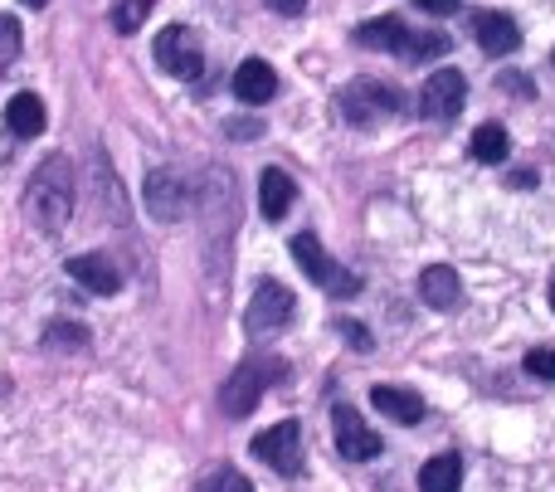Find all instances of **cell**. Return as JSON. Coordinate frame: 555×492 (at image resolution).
<instances>
[{
  "instance_id": "83f0119b",
  "label": "cell",
  "mask_w": 555,
  "mask_h": 492,
  "mask_svg": "<svg viewBox=\"0 0 555 492\" xmlns=\"http://www.w3.org/2000/svg\"><path fill=\"white\" fill-rule=\"evenodd\" d=\"M263 122L259 117H234V122H224V137H234V142H249V137H259Z\"/></svg>"
},
{
  "instance_id": "d6a6232c",
  "label": "cell",
  "mask_w": 555,
  "mask_h": 492,
  "mask_svg": "<svg viewBox=\"0 0 555 492\" xmlns=\"http://www.w3.org/2000/svg\"><path fill=\"white\" fill-rule=\"evenodd\" d=\"M25 5H29V10H39V5H44V0H25Z\"/></svg>"
},
{
  "instance_id": "f546056e",
  "label": "cell",
  "mask_w": 555,
  "mask_h": 492,
  "mask_svg": "<svg viewBox=\"0 0 555 492\" xmlns=\"http://www.w3.org/2000/svg\"><path fill=\"white\" fill-rule=\"evenodd\" d=\"M263 5H269L273 15H302L307 0H263Z\"/></svg>"
},
{
  "instance_id": "f1b7e54d",
  "label": "cell",
  "mask_w": 555,
  "mask_h": 492,
  "mask_svg": "<svg viewBox=\"0 0 555 492\" xmlns=\"http://www.w3.org/2000/svg\"><path fill=\"white\" fill-rule=\"evenodd\" d=\"M414 5H420L424 15H453V10H459L463 0H414Z\"/></svg>"
},
{
  "instance_id": "9a60e30c",
  "label": "cell",
  "mask_w": 555,
  "mask_h": 492,
  "mask_svg": "<svg viewBox=\"0 0 555 492\" xmlns=\"http://www.w3.org/2000/svg\"><path fill=\"white\" fill-rule=\"evenodd\" d=\"M414 39L410 25H400L395 15H380V20H365L361 29H356V44L361 49H385V54H404Z\"/></svg>"
},
{
  "instance_id": "5b68a950",
  "label": "cell",
  "mask_w": 555,
  "mask_h": 492,
  "mask_svg": "<svg viewBox=\"0 0 555 492\" xmlns=\"http://www.w3.org/2000/svg\"><path fill=\"white\" fill-rule=\"evenodd\" d=\"M156 64L166 68L171 78H195L205 68V49H201V35L191 25H166L152 44Z\"/></svg>"
},
{
  "instance_id": "9c48e42d",
  "label": "cell",
  "mask_w": 555,
  "mask_h": 492,
  "mask_svg": "<svg viewBox=\"0 0 555 492\" xmlns=\"http://www.w3.org/2000/svg\"><path fill=\"white\" fill-rule=\"evenodd\" d=\"M293 312H297V298L283 288L278 279H263L259 288H254V298H249V312H244V327L259 337V332H278V327H287L293 322Z\"/></svg>"
},
{
  "instance_id": "8fae6325",
  "label": "cell",
  "mask_w": 555,
  "mask_h": 492,
  "mask_svg": "<svg viewBox=\"0 0 555 492\" xmlns=\"http://www.w3.org/2000/svg\"><path fill=\"white\" fill-rule=\"evenodd\" d=\"M68 279L83 293H98V298H113L122 288V269L107 254H78V259H68Z\"/></svg>"
},
{
  "instance_id": "2e32d148",
  "label": "cell",
  "mask_w": 555,
  "mask_h": 492,
  "mask_svg": "<svg viewBox=\"0 0 555 492\" xmlns=\"http://www.w3.org/2000/svg\"><path fill=\"white\" fill-rule=\"evenodd\" d=\"M371 405L380 410V415H390L395 425H420V419H424L420 390H404V386H375L371 390Z\"/></svg>"
},
{
  "instance_id": "ba28073f",
  "label": "cell",
  "mask_w": 555,
  "mask_h": 492,
  "mask_svg": "<svg viewBox=\"0 0 555 492\" xmlns=\"http://www.w3.org/2000/svg\"><path fill=\"white\" fill-rule=\"evenodd\" d=\"M463 103H468V78L459 74V68H439V74L424 78L420 88V113L434 117V122H453V117L463 113Z\"/></svg>"
},
{
  "instance_id": "7a4b0ae2",
  "label": "cell",
  "mask_w": 555,
  "mask_h": 492,
  "mask_svg": "<svg viewBox=\"0 0 555 492\" xmlns=\"http://www.w3.org/2000/svg\"><path fill=\"white\" fill-rule=\"evenodd\" d=\"M283 376H287V361L283 357H254V361H244V366L234 371V376L224 380V390H220L224 415H230V419H249L254 410H259V400L269 396V390Z\"/></svg>"
},
{
  "instance_id": "484cf974",
  "label": "cell",
  "mask_w": 555,
  "mask_h": 492,
  "mask_svg": "<svg viewBox=\"0 0 555 492\" xmlns=\"http://www.w3.org/2000/svg\"><path fill=\"white\" fill-rule=\"evenodd\" d=\"M521 366H527V376H537V380H555V347H531Z\"/></svg>"
},
{
  "instance_id": "52a82bcc",
  "label": "cell",
  "mask_w": 555,
  "mask_h": 492,
  "mask_svg": "<svg viewBox=\"0 0 555 492\" xmlns=\"http://www.w3.org/2000/svg\"><path fill=\"white\" fill-rule=\"evenodd\" d=\"M191 181H185L181 171H171V166H156L152 176H146V185H142V200H146V210H152V220H162V224H176L185 210H191Z\"/></svg>"
},
{
  "instance_id": "1f68e13d",
  "label": "cell",
  "mask_w": 555,
  "mask_h": 492,
  "mask_svg": "<svg viewBox=\"0 0 555 492\" xmlns=\"http://www.w3.org/2000/svg\"><path fill=\"white\" fill-rule=\"evenodd\" d=\"M512 185H517V191H531V185H537V171H512Z\"/></svg>"
},
{
  "instance_id": "836d02e7",
  "label": "cell",
  "mask_w": 555,
  "mask_h": 492,
  "mask_svg": "<svg viewBox=\"0 0 555 492\" xmlns=\"http://www.w3.org/2000/svg\"><path fill=\"white\" fill-rule=\"evenodd\" d=\"M551 312H555V279H551Z\"/></svg>"
},
{
  "instance_id": "4316f807",
  "label": "cell",
  "mask_w": 555,
  "mask_h": 492,
  "mask_svg": "<svg viewBox=\"0 0 555 492\" xmlns=\"http://www.w3.org/2000/svg\"><path fill=\"white\" fill-rule=\"evenodd\" d=\"M336 332H341V337H346V347H351V351H361V357H365V351H375V337L361 327V322L341 318V322H336Z\"/></svg>"
},
{
  "instance_id": "e0dca14e",
  "label": "cell",
  "mask_w": 555,
  "mask_h": 492,
  "mask_svg": "<svg viewBox=\"0 0 555 492\" xmlns=\"http://www.w3.org/2000/svg\"><path fill=\"white\" fill-rule=\"evenodd\" d=\"M297 200V185L287 171H278V166H269V171L259 176V205H263V220H283L287 210H293Z\"/></svg>"
},
{
  "instance_id": "7c38bea8",
  "label": "cell",
  "mask_w": 555,
  "mask_h": 492,
  "mask_svg": "<svg viewBox=\"0 0 555 492\" xmlns=\"http://www.w3.org/2000/svg\"><path fill=\"white\" fill-rule=\"evenodd\" d=\"M473 35H478L482 54H492V59H507L512 49L521 44L517 20L502 15V10H478V15H473Z\"/></svg>"
},
{
  "instance_id": "ac0fdd59",
  "label": "cell",
  "mask_w": 555,
  "mask_h": 492,
  "mask_svg": "<svg viewBox=\"0 0 555 492\" xmlns=\"http://www.w3.org/2000/svg\"><path fill=\"white\" fill-rule=\"evenodd\" d=\"M44 122H49L44 103H39L35 93H15L5 103V132L10 137H39V132H44Z\"/></svg>"
},
{
  "instance_id": "8992f818",
  "label": "cell",
  "mask_w": 555,
  "mask_h": 492,
  "mask_svg": "<svg viewBox=\"0 0 555 492\" xmlns=\"http://www.w3.org/2000/svg\"><path fill=\"white\" fill-rule=\"evenodd\" d=\"M254 458H263L278 478H297L302 474V425L283 419V425L254 435Z\"/></svg>"
},
{
  "instance_id": "44dd1931",
  "label": "cell",
  "mask_w": 555,
  "mask_h": 492,
  "mask_svg": "<svg viewBox=\"0 0 555 492\" xmlns=\"http://www.w3.org/2000/svg\"><path fill=\"white\" fill-rule=\"evenodd\" d=\"M449 49H453V39L443 35V29H420L400 59H404V64H429V59H443Z\"/></svg>"
},
{
  "instance_id": "d6986e66",
  "label": "cell",
  "mask_w": 555,
  "mask_h": 492,
  "mask_svg": "<svg viewBox=\"0 0 555 492\" xmlns=\"http://www.w3.org/2000/svg\"><path fill=\"white\" fill-rule=\"evenodd\" d=\"M463 488V458L459 454H434L420 468V492H459Z\"/></svg>"
},
{
  "instance_id": "4dcf8cb0",
  "label": "cell",
  "mask_w": 555,
  "mask_h": 492,
  "mask_svg": "<svg viewBox=\"0 0 555 492\" xmlns=\"http://www.w3.org/2000/svg\"><path fill=\"white\" fill-rule=\"evenodd\" d=\"M502 88H507V93H531V83L517 78V74H502Z\"/></svg>"
},
{
  "instance_id": "6da1fadb",
  "label": "cell",
  "mask_w": 555,
  "mask_h": 492,
  "mask_svg": "<svg viewBox=\"0 0 555 492\" xmlns=\"http://www.w3.org/2000/svg\"><path fill=\"white\" fill-rule=\"evenodd\" d=\"M25 210L44 234L64 230V220L74 215V171H68V156L54 152L35 166L29 191H25Z\"/></svg>"
},
{
  "instance_id": "d4e9b609",
  "label": "cell",
  "mask_w": 555,
  "mask_h": 492,
  "mask_svg": "<svg viewBox=\"0 0 555 492\" xmlns=\"http://www.w3.org/2000/svg\"><path fill=\"white\" fill-rule=\"evenodd\" d=\"M15 54H20V25H15V15H0V78L10 74Z\"/></svg>"
},
{
  "instance_id": "277c9868",
  "label": "cell",
  "mask_w": 555,
  "mask_h": 492,
  "mask_svg": "<svg viewBox=\"0 0 555 492\" xmlns=\"http://www.w3.org/2000/svg\"><path fill=\"white\" fill-rule=\"evenodd\" d=\"M293 259H297V269H302L322 293H332V298H356V293H361V273L341 269V263L322 249V239H317V234H307V230L297 234V239H293Z\"/></svg>"
},
{
  "instance_id": "30bf717a",
  "label": "cell",
  "mask_w": 555,
  "mask_h": 492,
  "mask_svg": "<svg viewBox=\"0 0 555 492\" xmlns=\"http://www.w3.org/2000/svg\"><path fill=\"white\" fill-rule=\"evenodd\" d=\"M332 429H336V454L351 458V464H365V458H380L385 454L380 435H375V429L365 425L351 405H336L332 410Z\"/></svg>"
},
{
  "instance_id": "e575fe53",
  "label": "cell",
  "mask_w": 555,
  "mask_h": 492,
  "mask_svg": "<svg viewBox=\"0 0 555 492\" xmlns=\"http://www.w3.org/2000/svg\"><path fill=\"white\" fill-rule=\"evenodd\" d=\"M551 59H555V54H551Z\"/></svg>"
},
{
  "instance_id": "cb8c5ba5",
  "label": "cell",
  "mask_w": 555,
  "mask_h": 492,
  "mask_svg": "<svg viewBox=\"0 0 555 492\" xmlns=\"http://www.w3.org/2000/svg\"><path fill=\"white\" fill-rule=\"evenodd\" d=\"M195 492H254V488H249V478H244L240 468H215V474L201 478V488Z\"/></svg>"
},
{
  "instance_id": "3957f363",
  "label": "cell",
  "mask_w": 555,
  "mask_h": 492,
  "mask_svg": "<svg viewBox=\"0 0 555 492\" xmlns=\"http://www.w3.org/2000/svg\"><path fill=\"white\" fill-rule=\"evenodd\" d=\"M336 113L351 127H380L400 113V93L380 78H351V83L336 93Z\"/></svg>"
},
{
  "instance_id": "ffe728a7",
  "label": "cell",
  "mask_w": 555,
  "mask_h": 492,
  "mask_svg": "<svg viewBox=\"0 0 555 492\" xmlns=\"http://www.w3.org/2000/svg\"><path fill=\"white\" fill-rule=\"evenodd\" d=\"M473 161H482V166H498V161H507V152H512V142H507V127L502 122H482L478 132H473Z\"/></svg>"
},
{
  "instance_id": "5bb4252c",
  "label": "cell",
  "mask_w": 555,
  "mask_h": 492,
  "mask_svg": "<svg viewBox=\"0 0 555 492\" xmlns=\"http://www.w3.org/2000/svg\"><path fill=\"white\" fill-rule=\"evenodd\" d=\"M230 88L240 103H269L278 93V74H273V64H263V59H244V64L234 68Z\"/></svg>"
},
{
  "instance_id": "4fadbf2b",
  "label": "cell",
  "mask_w": 555,
  "mask_h": 492,
  "mask_svg": "<svg viewBox=\"0 0 555 492\" xmlns=\"http://www.w3.org/2000/svg\"><path fill=\"white\" fill-rule=\"evenodd\" d=\"M420 298L429 302L434 312H453L463 302V279L459 269H449V263H429V269L420 273Z\"/></svg>"
},
{
  "instance_id": "603a6c76",
  "label": "cell",
  "mask_w": 555,
  "mask_h": 492,
  "mask_svg": "<svg viewBox=\"0 0 555 492\" xmlns=\"http://www.w3.org/2000/svg\"><path fill=\"white\" fill-rule=\"evenodd\" d=\"M156 0H117L113 5V29L117 35H137V29L146 25V10H152Z\"/></svg>"
},
{
  "instance_id": "7402d4cb",
  "label": "cell",
  "mask_w": 555,
  "mask_h": 492,
  "mask_svg": "<svg viewBox=\"0 0 555 492\" xmlns=\"http://www.w3.org/2000/svg\"><path fill=\"white\" fill-rule=\"evenodd\" d=\"M44 347L49 351H83L88 347V327H78V322H49Z\"/></svg>"
}]
</instances>
